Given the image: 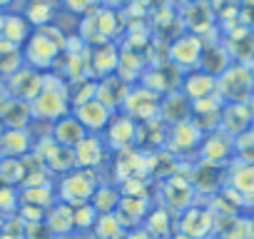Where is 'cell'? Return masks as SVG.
<instances>
[{
    "instance_id": "cell-22",
    "label": "cell",
    "mask_w": 254,
    "mask_h": 239,
    "mask_svg": "<svg viewBox=\"0 0 254 239\" xmlns=\"http://www.w3.org/2000/svg\"><path fill=\"white\" fill-rule=\"evenodd\" d=\"M229 184H232V189L237 192L239 199H254V165H252V162L239 165V167L232 172Z\"/></svg>"
},
{
    "instance_id": "cell-5",
    "label": "cell",
    "mask_w": 254,
    "mask_h": 239,
    "mask_svg": "<svg viewBox=\"0 0 254 239\" xmlns=\"http://www.w3.org/2000/svg\"><path fill=\"white\" fill-rule=\"evenodd\" d=\"M105 145L110 150H115L117 155L135 150L140 145V125L135 122L132 117L117 112L112 117V122L107 125V130H105Z\"/></svg>"
},
{
    "instance_id": "cell-10",
    "label": "cell",
    "mask_w": 254,
    "mask_h": 239,
    "mask_svg": "<svg viewBox=\"0 0 254 239\" xmlns=\"http://www.w3.org/2000/svg\"><path fill=\"white\" fill-rule=\"evenodd\" d=\"M85 137H87V132H85V127L77 122V120H75L72 112L65 115V117H60V120H55V122L50 125V140H53L55 145L65 147V150H75Z\"/></svg>"
},
{
    "instance_id": "cell-9",
    "label": "cell",
    "mask_w": 254,
    "mask_h": 239,
    "mask_svg": "<svg viewBox=\"0 0 254 239\" xmlns=\"http://www.w3.org/2000/svg\"><path fill=\"white\" fill-rule=\"evenodd\" d=\"M43 75H45V72H38V70L23 65L20 70H15V72L5 80L8 95H10L13 100H25V102H30V100L40 92V87H43Z\"/></svg>"
},
{
    "instance_id": "cell-24",
    "label": "cell",
    "mask_w": 254,
    "mask_h": 239,
    "mask_svg": "<svg viewBox=\"0 0 254 239\" xmlns=\"http://www.w3.org/2000/svg\"><path fill=\"white\" fill-rule=\"evenodd\" d=\"M20 197H23V202L25 204H33L38 212H43V207H53L55 202H53V184H25L23 187V192H20Z\"/></svg>"
},
{
    "instance_id": "cell-11",
    "label": "cell",
    "mask_w": 254,
    "mask_h": 239,
    "mask_svg": "<svg viewBox=\"0 0 254 239\" xmlns=\"http://www.w3.org/2000/svg\"><path fill=\"white\" fill-rule=\"evenodd\" d=\"M75 167L77 170H97L102 162H105V155H107V145L100 135H87L75 150Z\"/></svg>"
},
{
    "instance_id": "cell-28",
    "label": "cell",
    "mask_w": 254,
    "mask_h": 239,
    "mask_svg": "<svg viewBox=\"0 0 254 239\" xmlns=\"http://www.w3.org/2000/svg\"><path fill=\"white\" fill-rule=\"evenodd\" d=\"M63 5H65V10L67 13H72V15H90L92 10H97L100 8V0H63Z\"/></svg>"
},
{
    "instance_id": "cell-31",
    "label": "cell",
    "mask_w": 254,
    "mask_h": 239,
    "mask_svg": "<svg viewBox=\"0 0 254 239\" xmlns=\"http://www.w3.org/2000/svg\"><path fill=\"white\" fill-rule=\"evenodd\" d=\"M15 3V0H0V10H5V8H10Z\"/></svg>"
},
{
    "instance_id": "cell-7",
    "label": "cell",
    "mask_w": 254,
    "mask_h": 239,
    "mask_svg": "<svg viewBox=\"0 0 254 239\" xmlns=\"http://www.w3.org/2000/svg\"><path fill=\"white\" fill-rule=\"evenodd\" d=\"M160 102H162V97L142 85V87H135V90L130 87L122 110H125L127 117H132L135 122H152V120H160Z\"/></svg>"
},
{
    "instance_id": "cell-34",
    "label": "cell",
    "mask_w": 254,
    "mask_h": 239,
    "mask_svg": "<svg viewBox=\"0 0 254 239\" xmlns=\"http://www.w3.org/2000/svg\"><path fill=\"white\" fill-rule=\"evenodd\" d=\"M0 162H3V157H0Z\"/></svg>"
},
{
    "instance_id": "cell-26",
    "label": "cell",
    "mask_w": 254,
    "mask_h": 239,
    "mask_svg": "<svg viewBox=\"0 0 254 239\" xmlns=\"http://www.w3.org/2000/svg\"><path fill=\"white\" fill-rule=\"evenodd\" d=\"M23 15L28 18V23H30L33 28H45V25H50L53 5H50V3H33V0H30V5H28V10H25Z\"/></svg>"
},
{
    "instance_id": "cell-20",
    "label": "cell",
    "mask_w": 254,
    "mask_h": 239,
    "mask_svg": "<svg viewBox=\"0 0 254 239\" xmlns=\"http://www.w3.org/2000/svg\"><path fill=\"white\" fill-rule=\"evenodd\" d=\"M45 227L50 229L53 237H67L72 229H75V217H72V207L63 204V202H55L48 214H45Z\"/></svg>"
},
{
    "instance_id": "cell-15",
    "label": "cell",
    "mask_w": 254,
    "mask_h": 239,
    "mask_svg": "<svg viewBox=\"0 0 254 239\" xmlns=\"http://www.w3.org/2000/svg\"><path fill=\"white\" fill-rule=\"evenodd\" d=\"M202 130L192 122H182V125H175L172 132H170V147L175 155H187V152H194L202 147Z\"/></svg>"
},
{
    "instance_id": "cell-25",
    "label": "cell",
    "mask_w": 254,
    "mask_h": 239,
    "mask_svg": "<svg viewBox=\"0 0 254 239\" xmlns=\"http://www.w3.org/2000/svg\"><path fill=\"white\" fill-rule=\"evenodd\" d=\"M92 234L95 239H120L125 234V227L117 219V214H100L92 227Z\"/></svg>"
},
{
    "instance_id": "cell-1",
    "label": "cell",
    "mask_w": 254,
    "mask_h": 239,
    "mask_svg": "<svg viewBox=\"0 0 254 239\" xmlns=\"http://www.w3.org/2000/svg\"><path fill=\"white\" fill-rule=\"evenodd\" d=\"M67 48V38L53 28V25H45V28H35L33 35L28 38V43L20 48L23 53V62L38 72H50L58 62V55Z\"/></svg>"
},
{
    "instance_id": "cell-12",
    "label": "cell",
    "mask_w": 254,
    "mask_h": 239,
    "mask_svg": "<svg viewBox=\"0 0 254 239\" xmlns=\"http://www.w3.org/2000/svg\"><path fill=\"white\" fill-rule=\"evenodd\" d=\"M202 165H209V167H217V165H224L229 160V155L234 152V137H229L227 132H212L207 140H202Z\"/></svg>"
},
{
    "instance_id": "cell-33",
    "label": "cell",
    "mask_w": 254,
    "mask_h": 239,
    "mask_svg": "<svg viewBox=\"0 0 254 239\" xmlns=\"http://www.w3.org/2000/svg\"><path fill=\"white\" fill-rule=\"evenodd\" d=\"M55 239H72V237H70V234H67V237H55Z\"/></svg>"
},
{
    "instance_id": "cell-14",
    "label": "cell",
    "mask_w": 254,
    "mask_h": 239,
    "mask_svg": "<svg viewBox=\"0 0 254 239\" xmlns=\"http://www.w3.org/2000/svg\"><path fill=\"white\" fill-rule=\"evenodd\" d=\"M190 102H197V100H204V97H212L217 95V77H212L209 72L204 70H192L182 77V90H180Z\"/></svg>"
},
{
    "instance_id": "cell-27",
    "label": "cell",
    "mask_w": 254,
    "mask_h": 239,
    "mask_svg": "<svg viewBox=\"0 0 254 239\" xmlns=\"http://www.w3.org/2000/svg\"><path fill=\"white\" fill-rule=\"evenodd\" d=\"M72 217H75V229H77V232H92V227H95L100 212L92 207V202H87V204L75 207V209H72Z\"/></svg>"
},
{
    "instance_id": "cell-4",
    "label": "cell",
    "mask_w": 254,
    "mask_h": 239,
    "mask_svg": "<svg viewBox=\"0 0 254 239\" xmlns=\"http://www.w3.org/2000/svg\"><path fill=\"white\" fill-rule=\"evenodd\" d=\"M254 92V77L249 72L247 65L232 62V67H227L219 77H217V95L222 97L224 105L232 102H249Z\"/></svg>"
},
{
    "instance_id": "cell-16",
    "label": "cell",
    "mask_w": 254,
    "mask_h": 239,
    "mask_svg": "<svg viewBox=\"0 0 254 239\" xmlns=\"http://www.w3.org/2000/svg\"><path fill=\"white\" fill-rule=\"evenodd\" d=\"M87 65L92 67V75H100V80L110 77V75H117V67H120V53L112 43H102V45H95L92 53H90V60Z\"/></svg>"
},
{
    "instance_id": "cell-30",
    "label": "cell",
    "mask_w": 254,
    "mask_h": 239,
    "mask_svg": "<svg viewBox=\"0 0 254 239\" xmlns=\"http://www.w3.org/2000/svg\"><path fill=\"white\" fill-rule=\"evenodd\" d=\"M10 100V95H8V87H5V80H0V107H3L5 102Z\"/></svg>"
},
{
    "instance_id": "cell-18",
    "label": "cell",
    "mask_w": 254,
    "mask_h": 239,
    "mask_svg": "<svg viewBox=\"0 0 254 239\" xmlns=\"http://www.w3.org/2000/svg\"><path fill=\"white\" fill-rule=\"evenodd\" d=\"M33 150V140L28 130H5L0 135V157L5 160H23Z\"/></svg>"
},
{
    "instance_id": "cell-23",
    "label": "cell",
    "mask_w": 254,
    "mask_h": 239,
    "mask_svg": "<svg viewBox=\"0 0 254 239\" xmlns=\"http://www.w3.org/2000/svg\"><path fill=\"white\" fill-rule=\"evenodd\" d=\"M120 199H122V192H120L117 184H102L100 182V187L92 197V207L100 214H115L117 207H120Z\"/></svg>"
},
{
    "instance_id": "cell-2",
    "label": "cell",
    "mask_w": 254,
    "mask_h": 239,
    "mask_svg": "<svg viewBox=\"0 0 254 239\" xmlns=\"http://www.w3.org/2000/svg\"><path fill=\"white\" fill-rule=\"evenodd\" d=\"M30 110H33V120H43V122H50V125L55 122V120L70 115L72 105H70L67 80L45 72L40 92L30 100Z\"/></svg>"
},
{
    "instance_id": "cell-13",
    "label": "cell",
    "mask_w": 254,
    "mask_h": 239,
    "mask_svg": "<svg viewBox=\"0 0 254 239\" xmlns=\"http://www.w3.org/2000/svg\"><path fill=\"white\" fill-rule=\"evenodd\" d=\"M160 117H162V122H167L172 127L182 125V122H190V120H192V102L180 90L170 92L160 102Z\"/></svg>"
},
{
    "instance_id": "cell-29",
    "label": "cell",
    "mask_w": 254,
    "mask_h": 239,
    "mask_svg": "<svg viewBox=\"0 0 254 239\" xmlns=\"http://www.w3.org/2000/svg\"><path fill=\"white\" fill-rule=\"evenodd\" d=\"M132 3V0H100V5L102 8H110V10H120V8H125V5H130Z\"/></svg>"
},
{
    "instance_id": "cell-19",
    "label": "cell",
    "mask_w": 254,
    "mask_h": 239,
    "mask_svg": "<svg viewBox=\"0 0 254 239\" xmlns=\"http://www.w3.org/2000/svg\"><path fill=\"white\" fill-rule=\"evenodd\" d=\"M117 219L122 222V227L127 224H137L150 214V199L140 197V194H122L120 207H117Z\"/></svg>"
},
{
    "instance_id": "cell-8",
    "label": "cell",
    "mask_w": 254,
    "mask_h": 239,
    "mask_svg": "<svg viewBox=\"0 0 254 239\" xmlns=\"http://www.w3.org/2000/svg\"><path fill=\"white\" fill-rule=\"evenodd\" d=\"M72 115H75L77 122L85 127L87 135H100V132H105L107 125L112 122V117H115V112H112L110 107H105L97 97H95V100H87V102H82V105H77V107H72Z\"/></svg>"
},
{
    "instance_id": "cell-17",
    "label": "cell",
    "mask_w": 254,
    "mask_h": 239,
    "mask_svg": "<svg viewBox=\"0 0 254 239\" xmlns=\"http://www.w3.org/2000/svg\"><path fill=\"white\" fill-rule=\"evenodd\" d=\"M0 122H3L5 130H28L33 122V110L30 102L25 100H8L3 107H0Z\"/></svg>"
},
{
    "instance_id": "cell-21",
    "label": "cell",
    "mask_w": 254,
    "mask_h": 239,
    "mask_svg": "<svg viewBox=\"0 0 254 239\" xmlns=\"http://www.w3.org/2000/svg\"><path fill=\"white\" fill-rule=\"evenodd\" d=\"M33 25L28 23L25 15H5V23H3V33L0 38H5L8 43H13L15 48H23L28 43V38L33 35Z\"/></svg>"
},
{
    "instance_id": "cell-6",
    "label": "cell",
    "mask_w": 254,
    "mask_h": 239,
    "mask_svg": "<svg viewBox=\"0 0 254 239\" xmlns=\"http://www.w3.org/2000/svg\"><path fill=\"white\" fill-rule=\"evenodd\" d=\"M204 53V43L199 35H180L170 43V65H175L180 72H192L199 70Z\"/></svg>"
},
{
    "instance_id": "cell-32",
    "label": "cell",
    "mask_w": 254,
    "mask_h": 239,
    "mask_svg": "<svg viewBox=\"0 0 254 239\" xmlns=\"http://www.w3.org/2000/svg\"><path fill=\"white\" fill-rule=\"evenodd\" d=\"M5 132V127H3V122H0V135H3Z\"/></svg>"
},
{
    "instance_id": "cell-3",
    "label": "cell",
    "mask_w": 254,
    "mask_h": 239,
    "mask_svg": "<svg viewBox=\"0 0 254 239\" xmlns=\"http://www.w3.org/2000/svg\"><path fill=\"white\" fill-rule=\"evenodd\" d=\"M97 187H100L97 172H92V170H77L75 167L72 172L63 175V179L58 184V197H60L63 204H67V207L75 209L80 204L92 202Z\"/></svg>"
}]
</instances>
